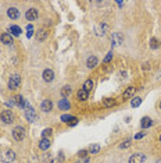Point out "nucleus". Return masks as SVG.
I'll use <instances>...</instances> for the list:
<instances>
[{
    "label": "nucleus",
    "mask_w": 161,
    "mask_h": 163,
    "mask_svg": "<svg viewBox=\"0 0 161 163\" xmlns=\"http://www.w3.org/2000/svg\"><path fill=\"white\" fill-rule=\"evenodd\" d=\"M21 85V77L18 74H13L8 79V88L10 89H17Z\"/></svg>",
    "instance_id": "nucleus-1"
},
{
    "label": "nucleus",
    "mask_w": 161,
    "mask_h": 163,
    "mask_svg": "<svg viewBox=\"0 0 161 163\" xmlns=\"http://www.w3.org/2000/svg\"><path fill=\"white\" fill-rule=\"evenodd\" d=\"M0 119H1V121L4 124H11L14 121V114H13L11 110H3L1 114H0Z\"/></svg>",
    "instance_id": "nucleus-2"
},
{
    "label": "nucleus",
    "mask_w": 161,
    "mask_h": 163,
    "mask_svg": "<svg viewBox=\"0 0 161 163\" xmlns=\"http://www.w3.org/2000/svg\"><path fill=\"white\" fill-rule=\"evenodd\" d=\"M13 137H14V139H17V141H22V139L25 138V130L20 126L16 127V128L13 130Z\"/></svg>",
    "instance_id": "nucleus-3"
},
{
    "label": "nucleus",
    "mask_w": 161,
    "mask_h": 163,
    "mask_svg": "<svg viewBox=\"0 0 161 163\" xmlns=\"http://www.w3.org/2000/svg\"><path fill=\"white\" fill-rule=\"evenodd\" d=\"M107 31H108V25L106 24V22H102V24L96 25V28H95V32H96L97 36H103V35H106Z\"/></svg>",
    "instance_id": "nucleus-4"
},
{
    "label": "nucleus",
    "mask_w": 161,
    "mask_h": 163,
    "mask_svg": "<svg viewBox=\"0 0 161 163\" xmlns=\"http://www.w3.org/2000/svg\"><path fill=\"white\" fill-rule=\"evenodd\" d=\"M25 117H27L28 121L33 123V121L36 120V112L33 110L31 106H28V107H25Z\"/></svg>",
    "instance_id": "nucleus-5"
},
{
    "label": "nucleus",
    "mask_w": 161,
    "mask_h": 163,
    "mask_svg": "<svg viewBox=\"0 0 161 163\" xmlns=\"http://www.w3.org/2000/svg\"><path fill=\"white\" fill-rule=\"evenodd\" d=\"M146 162V156L143 153H133L129 158V163H143Z\"/></svg>",
    "instance_id": "nucleus-6"
},
{
    "label": "nucleus",
    "mask_w": 161,
    "mask_h": 163,
    "mask_svg": "<svg viewBox=\"0 0 161 163\" xmlns=\"http://www.w3.org/2000/svg\"><path fill=\"white\" fill-rule=\"evenodd\" d=\"M14 159H16V153H14V151H6V152L3 153V156H1V160H3L4 163H11Z\"/></svg>",
    "instance_id": "nucleus-7"
},
{
    "label": "nucleus",
    "mask_w": 161,
    "mask_h": 163,
    "mask_svg": "<svg viewBox=\"0 0 161 163\" xmlns=\"http://www.w3.org/2000/svg\"><path fill=\"white\" fill-rule=\"evenodd\" d=\"M111 39H113V46H118L124 42V35L121 32H114Z\"/></svg>",
    "instance_id": "nucleus-8"
},
{
    "label": "nucleus",
    "mask_w": 161,
    "mask_h": 163,
    "mask_svg": "<svg viewBox=\"0 0 161 163\" xmlns=\"http://www.w3.org/2000/svg\"><path fill=\"white\" fill-rule=\"evenodd\" d=\"M13 103H16V105H18V106H21V107H28L29 106V103H28L27 100L22 98L21 95H17V96H14V99H13Z\"/></svg>",
    "instance_id": "nucleus-9"
},
{
    "label": "nucleus",
    "mask_w": 161,
    "mask_h": 163,
    "mask_svg": "<svg viewBox=\"0 0 161 163\" xmlns=\"http://www.w3.org/2000/svg\"><path fill=\"white\" fill-rule=\"evenodd\" d=\"M38 16H39L38 10H36V9H33V7H32V9H29V10L25 13V17H27L28 21H33V20H36Z\"/></svg>",
    "instance_id": "nucleus-10"
},
{
    "label": "nucleus",
    "mask_w": 161,
    "mask_h": 163,
    "mask_svg": "<svg viewBox=\"0 0 161 163\" xmlns=\"http://www.w3.org/2000/svg\"><path fill=\"white\" fill-rule=\"evenodd\" d=\"M53 79H54V73H53V70L46 69L44 71H43V81H44V82H52Z\"/></svg>",
    "instance_id": "nucleus-11"
},
{
    "label": "nucleus",
    "mask_w": 161,
    "mask_h": 163,
    "mask_svg": "<svg viewBox=\"0 0 161 163\" xmlns=\"http://www.w3.org/2000/svg\"><path fill=\"white\" fill-rule=\"evenodd\" d=\"M40 109H42L43 112H46V113L50 112L52 109H53V103H52V100H50V99H44L42 102V105H40Z\"/></svg>",
    "instance_id": "nucleus-12"
},
{
    "label": "nucleus",
    "mask_w": 161,
    "mask_h": 163,
    "mask_svg": "<svg viewBox=\"0 0 161 163\" xmlns=\"http://www.w3.org/2000/svg\"><path fill=\"white\" fill-rule=\"evenodd\" d=\"M97 63H99V60H97L96 56H89L88 60H86V66H88L89 69H95L97 66Z\"/></svg>",
    "instance_id": "nucleus-13"
},
{
    "label": "nucleus",
    "mask_w": 161,
    "mask_h": 163,
    "mask_svg": "<svg viewBox=\"0 0 161 163\" xmlns=\"http://www.w3.org/2000/svg\"><path fill=\"white\" fill-rule=\"evenodd\" d=\"M49 148H50V139H49V138H42V139L39 141V149L47 151Z\"/></svg>",
    "instance_id": "nucleus-14"
},
{
    "label": "nucleus",
    "mask_w": 161,
    "mask_h": 163,
    "mask_svg": "<svg viewBox=\"0 0 161 163\" xmlns=\"http://www.w3.org/2000/svg\"><path fill=\"white\" fill-rule=\"evenodd\" d=\"M7 14H8V17H10L11 20H17V18L20 17V11L17 10L16 7H10V9L7 10Z\"/></svg>",
    "instance_id": "nucleus-15"
},
{
    "label": "nucleus",
    "mask_w": 161,
    "mask_h": 163,
    "mask_svg": "<svg viewBox=\"0 0 161 163\" xmlns=\"http://www.w3.org/2000/svg\"><path fill=\"white\" fill-rule=\"evenodd\" d=\"M46 38H47V31H46V28H40L39 31H36V39H38V41L42 42V41H44Z\"/></svg>",
    "instance_id": "nucleus-16"
},
{
    "label": "nucleus",
    "mask_w": 161,
    "mask_h": 163,
    "mask_svg": "<svg viewBox=\"0 0 161 163\" xmlns=\"http://www.w3.org/2000/svg\"><path fill=\"white\" fill-rule=\"evenodd\" d=\"M59 107L61 109V110H70V102H68V99H61L59 100Z\"/></svg>",
    "instance_id": "nucleus-17"
},
{
    "label": "nucleus",
    "mask_w": 161,
    "mask_h": 163,
    "mask_svg": "<svg viewBox=\"0 0 161 163\" xmlns=\"http://www.w3.org/2000/svg\"><path fill=\"white\" fill-rule=\"evenodd\" d=\"M0 41L4 43V45H11V43H13V36H11L10 34H3V35L0 36Z\"/></svg>",
    "instance_id": "nucleus-18"
},
{
    "label": "nucleus",
    "mask_w": 161,
    "mask_h": 163,
    "mask_svg": "<svg viewBox=\"0 0 161 163\" xmlns=\"http://www.w3.org/2000/svg\"><path fill=\"white\" fill-rule=\"evenodd\" d=\"M151 124H153V120H151L150 117H143L142 123H140V127L142 128H149V127H151Z\"/></svg>",
    "instance_id": "nucleus-19"
},
{
    "label": "nucleus",
    "mask_w": 161,
    "mask_h": 163,
    "mask_svg": "<svg viewBox=\"0 0 161 163\" xmlns=\"http://www.w3.org/2000/svg\"><path fill=\"white\" fill-rule=\"evenodd\" d=\"M71 92H72V88H71L70 85H64V87L61 88V96H63V98H67V96H70Z\"/></svg>",
    "instance_id": "nucleus-20"
},
{
    "label": "nucleus",
    "mask_w": 161,
    "mask_h": 163,
    "mask_svg": "<svg viewBox=\"0 0 161 163\" xmlns=\"http://www.w3.org/2000/svg\"><path fill=\"white\" fill-rule=\"evenodd\" d=\"M135 89H136L135 87H129V88H126V89H125V92L122 94V98H124V99H128V98H131V96L135 94Z\"/></svg>",
    "instance_id": "nucleus-21"
},
{
    "label": "nucleus",
    "mask_w": 161,
    "mask_h": 163,
    "mask_svg": "<svg viewBox=\"0 0 161 163\" xmlns=\"http://www.w3.org/2000/svg\"><path fill=\"white\" fill-rule=\"evenodd\" d=\"M88 96H89V92H86L83 88H80V89L78 91V99L79 100H86Z\"/></svg>",
    "instance_id": "nucleus-22"
},
{
    "label": "nucleus",
    "mask_w": 161,
    "mask_h": 163,
    "mask_svg": "<svg viewBox=\"0 0 161 163\" xmlns=\"http://www.w3.org/2000/svg\"><path fill=\"white\" fill-rule=\"evenodd\" d=\"M115 105V100L113 98H106V99H103V106L104 107H111V106Z\"/></svg>",
    "instance_id": "nucleus-23"
},
{
    "label": "nucleus",
    "mask_w": 161,
    "mask_h": 163,
    "mask_svg": "<svg viewBox=\"0 0 161 163\" xmlns=\"http://www.w3.org/2000/svg\"><path fill=\"white\" fill-rule=\"evenodd\" d=\"M93 81L92 79H86L85 84H83V89L86 91V92H89V91H92V88H93Z\"/></svg>",
    "instance_id": "nucleus-24"
},
{
    "label": "nucleus",
    "mask_w": 161,
    "mask_h": 163,
    "mask_svg": "<svg viewBox=\"0 0 161 163\" xmlns=\"http://www.w3.org/2000/svg\"><path fill=\"white\" fill-rule=\"evenodd\" d=\"M89 151H90L92 155H95V153H97L100 151V145H99V144H92L90 148H89Z\"/></svg>",
    "instance_id": "nucleus-25"
},
{
    "label": "nucleus",
    "mask_w": 161,
    "mask_h": 163,
    "mask_svg": "<svg viewBox=\"0 0 161 163\" xmlns=\"http://www.w3.org/2000/svg\"><path fill=\"white\" fill-rule=\"evenodd\" d=\"M158 46H160V41L156 39V38H151L150 39V47L151 49H158Z\"/></svg>",
    "instance_id": "nucleus-26"
},
{
    "label": "nucleus",
    "mask_w": 161,
    "mask_h": 163,
    "mask_svg": "<svg viewBox=\"0 0 161 163\" xmlns=\"http://www.w3.org/2000/svg\"><path fill=\"white\" fill-rule=\"evenodd\" d=\"M10 32H13L16 36H18V35L21 34V28H20V26H17V25H11L10 26Z\"/></svg>",
    "instance_id": "nucleus-27"
},
{
    "label": "nucleus",
    "mask_w": 161,
    "mask_h": 163,
    "mask_svg": "<svg viewBox=\"0 0 161 163\" xmlns=\"http://www.w3.org/2000/svg\"><path fill=\"white\" fill-rule=\"evenodd\" d=\"M140 103H142V99H140V98H133L132 102H131V106H132V107H138Z\"/></svg>",
    "instance_id": "nucleus-28"
},
{
    "label": "nucleus",
    "mask_w": 161,
    "mask_h": 163,
    "mask_svg": "<svg viewBox=\"0 0 161 163\" xmlns=\"http://www.w3.org/2000/svg\"><path fill=\"white\" fill-rule=\"evenodd\" d=\"M72 119H74V117L70 116V114H63V116H61V121H64V123H70Z\"/></svg>",
    "instance_id": "nucleus-29"
},
{
    "label": "nucleus",
    "mask_w": 161,
    "mask_h": 163,
    "mask_svg": "<svg viewBox=\"0 0 161 163\" xmlns=\"http://www.w3.org/2000/svg\"><path fill=\"white\" fill-rule=\"evenodd\" d=\"M131 147V139H125V141L121 142V145H119V148L121 149H124V148H129Z\"/></svg>",
    "instance_id": "nucleus-30"
},
{
    "label": "nucleus",
    "mask_w": 161,
    "mask_h": 163,
    "mask_svg": "<svg viewBox=\"0 0 161 163\" xmlns=\"http://www.w3.org/2000/svg\"><path fill=\"white\" fill-rule=\"evenodd\" d=\"M50 135H52V128H46V130H43V132H42L43 138H49Z\"/></svg>",
    "instance_id": "nucleus-31"
},
{
    "label": "nucleus",
    "mask_w": 161,
    "mask_h": 163,
    "mask_svg": "<svg viewBox=\"0 0 161 163\" xmlns=\"http://www.w3.org/2000/svg\"><path fill=\"white\" fill-rule=\"evenodd\" d=\"M27 31H28V32H27V36H28V38H31V36L33 35V26L31 25V24L27 26Z\"/></svg>",
    "instance_id": "nucleus-32"
},
{
    "label": "nucleus",
    "mask_w": 161,
    "mask_h": 163,
    "mask_svg": "<svg viewBox=\"0 0 161 163\" xmlns=\"http://www.w3.org/2000/svg\"><path fill=\"white\" fill-rule=\"evenodd\" d=\"M78 156H79L80 159H82V158H86V156H88V151H86V149H82V151L78 153Z\"/></svg>",
    "instance_id": "nucleus-33"
},
{
    "label": "nucleus",
    "mask_w": 161,
    "mask_h": 163,
    "mask_svg": "<svg viewBox=\"0 0 161 163\" xmlns=\"http://www.w3.org/2000/svg\"><path fill=\"white\" fill-rule=\"evenodd\" d=\"M111 59H113V53L110 52V53H108V54H107V56L104 57V60H103V61H104V63H108V61H110Z\"/></svg>",
    "instance_id": "nucleus-34"
},
{
    "label": "nucleus",
    "mask_w": 161,
    "mask_h": 163,
    "mask_svg": "<svg viewBox=\"0 0 161 163\" xmlns=\"http://www.w3.org/2000/svg\"><path fill=\"white\" fill-rule=\"evenodd\" d=\"M145 135H146V132H139V134L135 135V138H136V139H140V138H143Z\"/></svg>",
    "instance_id": "nucleus-35"
},
{
    "label": "nucleus",
    "mask_w": 161,
    "mask_h": 163,
    "mask_svg": "<svg viewBox=\"0 0 161 163\" xmlns=\"http://www.w3.org/2000/svg\"><path fill=\"white\" fill-rule=\"evenodd\" d=\"M76 123H78V120H76L75 117H74V119H72V120H71V121H70V123H68V124H71V126H75Z\"/></svg>",
    "instance_id": "nucleus-36"
},
{
    "label": "nucleus",
    "mask_w": 161,
    "mask_h": 163,
    "mask_svg": "<svg viewBox=\"0 0 161 163\" xmlns=\"http://www.w3.org/2000/svg\"><path fill=\"white\" fill-rule=\"evenodd\" d=\"M143 70H150V63L143 64Z\"/></svg>",
    "instance_id": "nucleus-37"
},
{
    "label": "nucleus",
    "mask_w": 161,
    "mask_h": 163,
    "mask_svg": "<svg viewBox=\"0 0 161 163\" xmlns=\"http://www.w3.org/2000/svg\"><path fill=\"white\" fill-rule=\"evenodd\" d=\"M157 163H161V160H158V162H157Z\"/></svg>",
    "instance_id": "nucleus-38"
},
{
    "label": "nucleus",
    "mask_w": 161,
    "mask_h": 163,
    "mask_svg": "<svg viewBox=\"0 0 161 163\" xmlns=\"http://www.w3.org/2000/svg\"><path fill=\"white\" fill-rule=\"evenodd\" d=\"M160 107H161V102H160Z\"/></svg>",
    "instance_id": "nucleus-39"
},
{
    "label": "nucleus",
    "mask_w": 161,
    "mask_h": 163,
    "mask_svg": "<svg viewBox=\"0 0 161 163\" xmlns=\"http://www.w3.org/2000/svg\"><path fill=\"white\" fill-rule=\"evenodd\" d=\"M160 141H161V137H160Z\"/></svg>",
    "instance_id": "nucleus-40"
}]
</instances>
